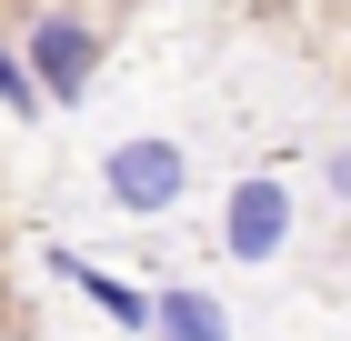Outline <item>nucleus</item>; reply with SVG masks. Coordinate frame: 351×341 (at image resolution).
Returning <instances> with one entry per match:
<instances>
[{"mask_svg": "<svg viewBox=\"0 0 351 341\" xmlns=\"http://www.w3.org/2000/svg\"><path fill=\"white\" fill-rule=\"evenodd\" d=\"M110 201L121 211H171L181 201V141H121L110 151Z\"/></svg>", "mask_w": 351, "mask_h": 341, "instance_id": "1", "label": "nucleus"}, {"mask_svg": "<svg viewBox=\"0 0 351 341\" xmlns=\"http://www.w3.org/2000/svg\"><path fill=\"white\" fill-rule=\"evenodd\" d=\"M221 241H231V261H271L291 241V191L281 181H241L231 211H221Z\"/></svg>", "mask_w": 351, "mask_h": 341, "instance_id": "2", "label": "nucleus"}, {"mask_svg": "<svg viewBox=\"0 0 351 341\" xmlns=\"http://www.w3.org/2000/svg\"><path fill=\"white\" fill-rule=\"evenodd\" d=\"M90 60H101V40H90L81 21H40V30H30V71H40V91H51L60 110L90 91Z\"/></svg>", "mask_w": 351, "mask_h": 341, "instance_id": "3", "label": "nucleus"}, {"mask_svg": "<svg viewBox=\"0 0 351 341\" xmlns=\"http://www.w3.org/2000/svg\"><path fill=\"white\" fill-rule=\"evenodd\" d=\"M151 331L161 341H231V321H221L211 291H161V301H151Z\"/></svg>", "mask_w": 351, "mask_h": 341, "instance_id": "4", "label": "nucleus"}, {"mask_svg": "<svg viewBox=\"0 0 351 341\" xmlns=\"http://www.w3.org/2000/svg\"><path fill=\"white\" fill-rule=\"evenodd\" d=\"M60 281H81V291H90V301H101V311H110V321H121V331H141V321H151V301H141V291H131V281H110V271H101V261H81V251H60Z\"/></svg>", "mask_w": 351, "mask_h": 341, "instance_id": "5", "label": "nucleus"}, {"mask_svg": "<svg viewBox=\"0 0 351 341\" xmlns=\"http://www.w3.org/2000/svg\"><path fill=\"white\" fill-rule=\"evenodd\" d=\"M0 101H10V110H40V101H51V91H40V71H21V60L0 51Z\"/></svg>", "mask_w": 351, "mask_h": 341, "instance_id": "6", "label": "nucleus"}, {"mask_svg": "<svg viewBox=\"0 0 351 341\" xmlns=\"http://www.w3.org/2000/svg\"><path fill=\"white\" fill-rule=\"evenodd\" d=\"M331 191H341V201H351V161H331Z\"/></svg>", "mask_w": 351, "mask_h": 341, "instance_id": "7", "label": "nucleus"}]
</instances>
